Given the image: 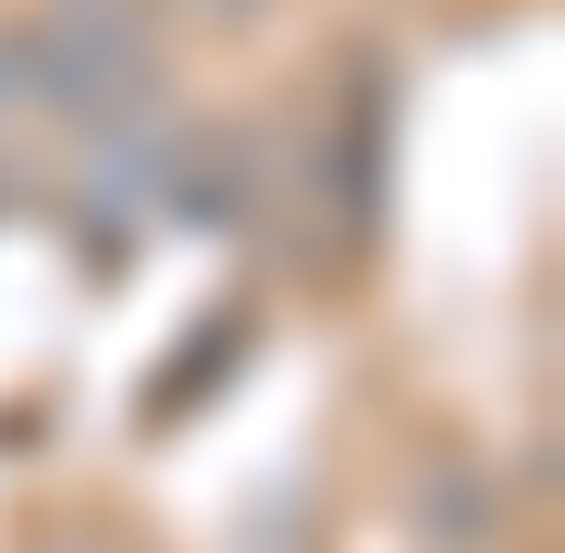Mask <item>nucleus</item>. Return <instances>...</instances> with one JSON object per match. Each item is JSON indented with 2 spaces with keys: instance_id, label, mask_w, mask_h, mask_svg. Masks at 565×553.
<instances>
[{
  "instance_id": "f257e3e1",
  "label": "nucleus",
  "mask_w": 565,
  "mask_h": 553,
  "mask_svg": "<svg viewBox=\"0 0 565 553\" xmlns=\"http://www.w3.org/2000/svg\"><path fill=\"white\" fill-rule=\"evenodd\" d=\"M25 74L50 86V99H74V111H111V99L148 86V38L124 25V0H50Z\"/></svg>"
},
{
  "instance_id": "f03ea898",
  "label": "nucleus",
  "mask_w": 565,
  "mask_h": 553,
  "mask_svg": "<svg viewBox=\"0 0 565 553\" xmlns=\"http://www.w3.org/2000/svg\"><path fill=\"white\" fill-rule=\"evenodd\" d=\"M184 13H210V25H258L270 0H184Z\"/></svg>"
},
{
  "instance_id": "7ed1b4c3",
  "label": "nucleus",
  "mask_w": 565,
  "mask_h": 553,
  "mask_svg": "<svg viewBox=\"0 0 565 553\" xmlns=\"http://www.w3.org/2000/svg\"><path fill=\"white\" fill-rule=\"evenodd\" d=\"M50 553H136V541H111V529H74V541H50Z\"/></svg>"
}]
</instances>
